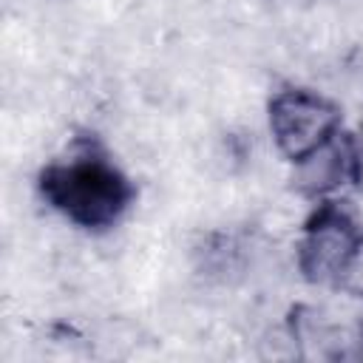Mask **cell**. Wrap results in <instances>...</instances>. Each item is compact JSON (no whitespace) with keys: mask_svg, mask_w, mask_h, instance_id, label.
<instances>
[{"mask_svg":"<svg viewBox=\"0 0 363 363\" xmlns=\"http://www.w3.org/2000/svg\"><path fill=\"white\" fill-rule=\"evenodd\" d=\"M37 193L54 213L88 233L116 227L136 199L128 173L91 136L71 142L37 173Z\"/></svg>","mask_w":363,"mask_h":363,"instance_id":"obj_1","label":"cell"},{"mask_svg":"<svg viewBox=\"0 0 363 363\" xmlns=\"http://www.w3.org/2000/svg\"><path fill=\"white\" fill-rule=\"evenodd\" d=\"M363 258V218L357 210L332 196L315 201L295 241V264L306 284L340 289Z\"/></svg>","mask_w":363,"mask_h":363,"instance_id":"obj_2","label":"cell"},{"mask_svg":"<svg viewBox=\"0 0 363 363\" xmlns=\"http://www.w3.org/2000/svg\"><path fill=\"white\" fill-rule=\"evenodd\" d=\"M267 125L275 150L289 164H298L343 128V111L335 99L312 88L289 85L269 96Z\"/></svg>","mask_w":363,"mask_h":363,"instance_id":"obj_3","label":"cell"},{"mask_svg":"<svg viewBox=\"0 0 363 363\" xmlns=\"http://www.w3.org/2000/svg\"><path fill=\"white\" fill-rule=\"evenodd\" d=\"M292 167V190L312 201L340 196L352 187H363V147L357 136L346 133L343 128L323 147H318Z\"/></svg>","mask_w":363,"mask_h":363,"instance_id":"obj_4","label":"cell"},{"mask_svg":"<svg viewBox=\"0 0 363 363\" xmlns=\"http://www.w3.org/2000/svg\"><path fill=\"white\" fill-rule=\"evenodd\" d=\"M357 142H360V147H363V108H360V122H357Z\"/></svg>","mask_w":363,"mask_h":363,"instance_id":"obj_5","label":"cell"}]
</instances>
